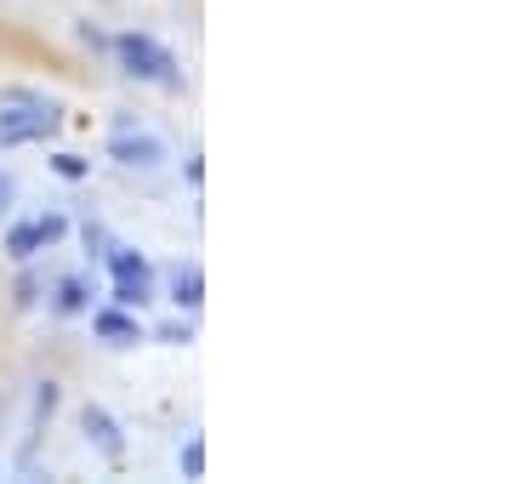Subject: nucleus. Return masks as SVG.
<instances>
[{
    "mask_svg": "<svg viewBox=\"0 0 512 484\" xmlns=\"http://www.w3.org/2000/svg\"><path fill=\"white\" fill-rule=\"evenodd\" d=\"M63 131V109L35 92H0V149L18 143H46Z\"/></svg>",
    "mask_w": 512,
    "mask_h": 484,
    "instance_id": "obj_1",
    "label": "nucleus"
},
{
    "mask_svg": "<svg viewBox=\"0 0 512 484\" xmlns=\"http://www.w3.org/2000/svg\"><path fill=\"white\" fill-rule=\"evenodd\" d=\"M114 63H120V75L143 80V86H165V92H177L183 86V69H177V57L165 52L154 35H120L109 40Z\"/></svg>",
    "mask_w": 512,
    "mask_h": 484,
    "instance_id": "obj_2",
    "label": "nucleus"
},
{
    "mask_svg": "<svg viewBox=\"0 0 512 484\" xmlns=\"http://www.w3.org/2000/svg\"><path fill=\"white\" fill-rule=\"evenodd\" d=\"M109 280H114V302H120V308L154 302V268H148V257L131 251V245H114L109 251Z\"/></svg>",
    "mask_w": 512,
    "mask_h": 484,
    "instance_id": "obj_3",
    "label": "nucleus"
},
{
    "mask_svg": "<svg viewBox=\"0 0 512 484\" xmlns=\"http://www.w3.org/2000/svg\"><path fill=\"white\" fill-rule=\"evenodd\" d=\"M63 234H69V223H63L57 211H52V217H35V223H18V228H6V257L29 262V257H40L46 245H57Z\"/></svg>",
    "mask_w": 512,
    "mask_h": 484,
    "instance_id": "obj_4",
    "label": "nucleus"
},
{
    "mask_svg": "<svg viewBox=\"0 0 512 484\" xmlns=\"http://www.w3.org/2000/svg\"><path fill=\"white\" fill-rule=\"evenodd\" d=\"M109 154L120 160V166H137V171H148V166H160V160H165V143L154 137V131L120 126V131L109 137Z\"/></svg>",
    "mask_w": 512,
    "mask_h": 484,
    "instance_id": "obj_5",
    "label": "nucleus"
},
{
    "mask_svg": "<svg viewBox=\"0 0 512 484\" xmlns=\"http://www.w3.org/2000/svg\"><path fill=\"white\" fill-rule=\"evenodd\" d=\"M92 331H97V342H109V348H137L143 342V319H137V308H97L92 314Z\"/></svg>",
    "mask_w": 512,
    "mask_h": 484,
    "instance_id": "obj_6",
    "label": "nucleus"
},
{
    "mask_svg": "<svg viewBox=\"0 0 512 484\" xmlns=\"http://www.w3.org/2000/svg\"><path fill=\"white\" fill-rule=\"evenodd\" d=\"M80 428H86V439H92V445L103 450L109 462H120V456H126V439H120V422H114V416H109L103 405H86V410H80Z\"/></svg>",
    "mask_w": 512,
    "mask_h": 484,
    "instance_id": "obj_7",
    "label": "nucleus"
},
{
    "mask_svg": "<svg viewBox=\"0 0 512 484\" xmlns=\"http://www.w3.org/2000/svg\"><path fill=\"white\" fill-rule=\"evenodd\" d=\"M171 302H177V308H188V314L205 302V274L194 268V262H188V268H183V262L171 268Z\"/></svg>",
    "mask_w": 512,
    "mask_h": 484,
    "instance_id": "obj_8",
    "label": "nucleus"
},
{
    "mask_svg": "<svg viewBox=\"0 0 512 484\" xmlns=\"http://www.w3.org/2000/svg\"><path fill=\"white\" fill-rule=\"evenodd\" d=\"M52 308H57V314H80V308H86V280H80V274H63V280H57Z\"/></svg>",
    "mask_w": 512,
    "mask_h": 484,
    "instance_id": "obj_9",
    "label": "nucleus"
},
{
    "mask_svg": "<svg viewBox=\"0 0 512 484\" xmlns=\"http://www.w3.org/2000/svg\"><path fill=\"white\" fill-rule=\"evenodd\" d=\"M52 171H57V177H69V183H80V177H86V160L63 149V154H52Z\"/></svg>",
    "mask_w": 512,
    "mask_h": 484,
    "instance_id": "obj_10",
    "label": "nucleus"
},
{
    "mask_svg": "<svg viewBox=\"0 0 512 484\" xmlns=\"http://www.w3.org/2000/svg\"><path fill=\"white\" fill-rule=\"evenodd\" d=\"M183 473H188V479H200V473H205V439H188V445H183Z\"/></svg>",
    "mask_w": 512,
    "mask_h": 484,
    "instance_id": "obj_11",
    "label": "nucleus"
},
{
    "mask_svg": "<svg viewBox=\"0 0 512 484\" xmlns=\"http://www.w3.org/2000/svg\"><path fill=\"white\" fill-rule=\"evenodd\" d=\"M12 194H18V183H12V177L0 171V205H12Z\"/></svg>",
    "mask_w": 512,
    "mask_h": 484,
    "instance_id": "obj_12",
    "label": "nucleus"
}]
</instances>
